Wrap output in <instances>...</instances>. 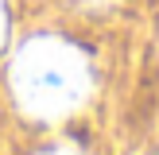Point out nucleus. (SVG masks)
Listing matches in <instances>:
<instances>
[{"label": "nucleus", "instance_id": "obj_1", "mask_svg": "<svg viewBox=\"0 0 159 155\" xmlns=\"http://www.w3.org/2000/svg\"><path fill=\"white\" fill-rule=\"evenodd\" d=\"M89 58L78 51L66 39H31L20 46L12 62V93L23 105V113L54 120V116H66L89 97Z\"/></svg>", "mask_w": 159, "mask_h": 155}, {"label": "nucleus", "instance_id": "obj_2", "mask_svg": "<svg viewBox=\"0 0 159 155\" xmlns=\"http://www.w3.org/2000/svg\"><path fill=\"white\" fill-rule=\"evenodd\" d=\"M4 35H8V16H4V0H0V46H4Z\"/></svg>", "mask_w": 159, "mask_h": 155}, {"label": "nucleus", "instance_id": "obj_3", "mask_svg": "<svg viewBox=\"0 0 159 155\" xmlns=\"http://www.w3.org/2000/svg\"><path fill=\"white\" fill-rule=\"evenodd\" d=\"M78 4H85V8H109V4H116V0H78Z\"/></svg>", "mask_w": 159, "mask_h": 155}, {"label": "nucleus", "instance_id": "obj_4", "mask_svg": "<svg viewBox=\"0 0 159 155\" xmlns=\"http://www.w3.org/2000/svg\"><path fill=\"white\" fill-rule=\"evenodd\" d=\"M47 155H78L74 147H54V151H47Z\"/></svg>", "mask_w": 159, "mask_h": 155}]
</instances>
